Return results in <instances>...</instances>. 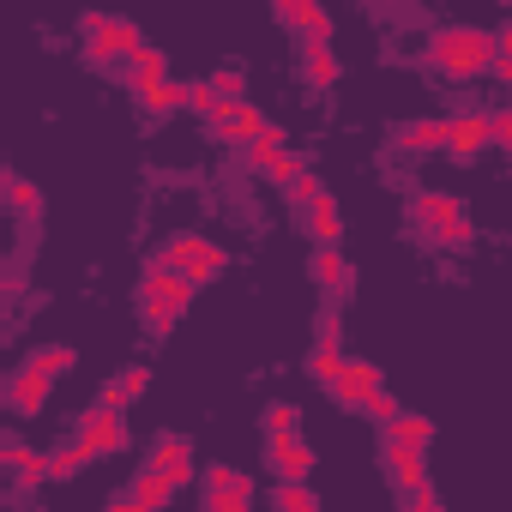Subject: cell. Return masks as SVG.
<instances>
[{"label":"cell","mask_w":512,"mask_h":512,"mask_svg":"<svg viewBox=\"0 0 512 512\" xmlns=\"http://www.w3.org/2000/svg\"><path fill=\"white\" fill-rule=\"evenodd\" d=\"M428 49H434V67L446 79H476V73H488L500 61V37L482 31V25H440Z\"/></svg>","instance_id":"cell-1"},{"label":"cell","mask_w":512,"mask_h":512,"mask_svg":"<svg viewBox=\"0 0 512 512\" xmlns=\"http://www.w3.org/2000/svg\"><path fill=\"white\" fill-rule=\"evenodd\" d=\"M79 31H85L91 61H133V55L145 49L139 25H133V19H115V13H85V19H79Z\"/></svg>","instance_id":"cell-2"},{"label":"cell","mask_w":512,"mask_h":512,"mask_svg":"<svg viewBox=\"0 0 512 512\" xmlns=\"http://www.w3.org/2000/svg\"><path fill=\"white\" fill-rule=\"evenodd\" d=\"M410 211H416V223L434 229V241H446V247H464L470 241V217H464V205L452 193H416Z\"/></svg>","instance_id":"cell-3"},{"label":"cell","mask_w":512,"mask_h":512,"mask_svg":"<svg viewBox=\"0 0 512 512\" xmlns=\"http://www.w3.org/2000/svg\"><path fill=\"white\" fill-rule=\"evenodd\" d=\"M91 458H109V452H121L127 446V422H121V410H103V404H91L85 416H79V434H73Z\"/></svg>","instance_id":"cell-4"},{"label":"cell","mask_w":512,"mask_h":512,"mask_svg":"<svg viewBox=\"0 0 512 512\" xmlns=\"http://www.w3.org/2000/svg\"><path fill=\"white\" fill-rule=\"evenodd\" d=\"M266 464L278 470V482H308L320 458H314V446H308L302 434H272V440H266Z\"/></svg>","instance_id":"cell-5"},{"label":"cell","mask_w":512,"mask_h":512,"mask_svg":"<svg viewBox=\"0 0 512 512\" xmlns=\"http://www.w3.org/2000/svg\"><path fill=\"white\" fill-rule=\"evenodd\" d=\"M139 302L187 308V302H193V284H187V272H175V266H163V260H145V272H139Z\"/></svg>","instance_id":"cell-6"},{"label":"cell","mask_w":512,"mask_h":512,"mask_svg":"<svg viewBox=\"0 0 512 512\" xmlns=\"http://www.w3.org/2000/svg\"><path fill=\"white\" fill-rule=\"evenodd\" d=\"M272 19H278V25H290V31H302V37H308V49H332V19L314 7V0H278Z\"/></svg>","instance_id":"cell-7"},{"label":"cell","mask_w":512,"mask_h":512,"mask_svg":"<svg viewBox=\"0 0 512 512\" xmlns=\"http://www.w3.org/2000/svg\"><path fill=\"white\" fill-rule=\"evenodd\" d=\"M266 127H272V121H266L260 109H253L247 97H241V103H223V115L211 121V139H223V145H253Z\"/></svg>","instance_id":"cell-8"},{"label":"cell","mask_w":512,"mask_h":512,"mask_svg":"<svg viewBox=\"0 0 512 512\" xmlns=\"http://www.w3.org/2000/svg\"><path fill=\"white\" fill-rule=\"evenodd\" d=\"M326 392H332L344 410H368V398L380 392V368H374V362H344V374H338Z\"/></svg>","instance_id":"cell-9"},{"label":"cell","mask_w":512,"mask_h":512,"mask_svg":"<svg viewBox=\"0 0 512 512\" xmlns=\"http://www.w3.org/2000/svg\"><path fill=\"white\" fill-rule=\"evenodd\" d=\"M145 470H157V476H169L175 488H187V482H193V446H187L181 434H163V440L145 452Z\"/></svg>","instance_id":"cell-10"},{"label":"cell","mask_w":512,"mask_h":512,"mask_svg":"<svg viewBox=\"0 0 512 512\" xmlns=\"http://www.w3.org/2000/svg\"><path fill=\"white\" fill-rule=\"evenodd\" d=\"M43 404H49V380H43L31 362H25V368L7 380V410H13V416H37Z\"/></svg>","instance_id":"cell-11"},{"label":"cell","mask_w":512,"mask_h":512,"mask_svg":"<svg viewBox=\"0 0 512 512\" xmlns=\"http://www.w3.org/2000/svg\"><path fill=\"white\" fill-rule=\"evenodd\" d=\"M398 145H404V151H452V121H440V115L404 121V127H398Z\"/></svg>","instance_id":"cell-12"},{"label":"cell","mask_w":512,"mask_h":512,"mask_svg":"<svg viewBox=\"0 0 512 512\" xmlns=\"http://www.w3.org/2000/svg\"><path fill=\"white\" fill-rule=\"evenodd\" d=\"M482 145H494V115H458L452 121V157H476Z\"/></svg>","instance_id":"cell-13"},{"label":"cell","mask_w":512,"mask_h":512,"mask_svg":"<svg viewBox=\"0 0 512 512\" xmlns=\"http://www.w3.org/2000/svg\"><path fill=\"white\" fill-rule=\"evenodd\" d=\"M145 386H151V368H121V374L97 392V404H103V410H127L133 398H145Z\"/></svg>","instance_id":"cell-14"},{"label":"cell","mask_w":512,"mask_h":512,"mask_svg":"<svg viewBox=\"0 0 512 512\" xmlns=\"http://www.w3.org/2000/svg\"><path fill=\"white\" fill-rule=\"evenodd\" d=\"M428 440H434V422H428V416H416V410H404V416L386 428V440H380V446H398V452H428Z\"/></svg>","instance_id":"cell-15"},{"label":"cell","mask_w":512,"mask_h":512,"mask_svg":"<svg viewBox=\"0 0 512 512\" xmlns=\"http://www.w3.org/2000/svg\"><path fill=\"white\" fill-rule=\"evenodd\" d=\"M380 458H386V470H392V482L410 494V488H428V452H398V446H380Z\"/></svg>","instance_id":"cell-16"},{"label":"cell","mask_w":512,"mask_h":512,"mask_svg":"<svg viewBox=\"0 0 512 512\" xmlns=\"http://www.w3.org/2000/svg\"><path fill=\"white\" fill-rule=\"evenodd\" d=\"M127 85H133V91H151V85H169V55L145 43V49H139V55L127 61Z\"/></svg>","instance_id":"cell-17"},{"label":"cell","mask_w":512,"mask_h":512,"mask_svg":"<svg viewBox=\"0 0 512 512\" xmlns=\"http://www.w3.org/2000/svg\"><path fill=\"white\" fill-rule=\"evenodd\" d=\"M187 103H193V85H181V79L139 91V109H145V121H157V115H169V109H187Z\"/></svg>","instance_id":"cell-18"},{"label":"cell","mask_w":512,"mask_h":512,"mask_svg":"<svg viewBox=\"0 0 512 512\" xmlns=\"http://www.w3.org/2000/svg\"><path fill=\"white\" fill-rule=\"evenodd\" d=\"M308 235H314L320 247H338V235H344V217H338V199H332V193L308 205Z\"/></svg>","instance_id":"cell-19"},{"label":"cell","mask_w":512,"mask_h":512,"mask_svg":"<svg viewBox=\"0 0 512 512\" xmlns=\"http://www.w3.org/2000/svg\"><path fill=\"white\" fill-rule=\"evenodd\" d=\"M284 151H290V139H284V127H266L260 139H253V145H241V157H247L253 169H260V175H272Z\"/></svg>","instance_id":"cell-20"},{"label":"cell","mask_w":512,"mask_h":512,"mask_svg":"<svg viewBox=\"0 0 512 512\" xmlns=\"http://www.w3.org/2000/svg\"><path fill=\"white\" fill-rule=\"evenodd\" d=\"M314 284L320 290H344L350 284V260H344V247H314Z\"/></svg>","instance_id":"cell-21"},{"label":"cell","mask_w":512,"mask_h":512,"mask_svg":"<svg viewBox=\"0 0 512 512\" xmlns=\"http://www.w3.org/2000/svg\"><path fill=\"white\" fill-rule=\"evenodd\" d=\"M0 464H7L19 482H37V476H49V452H31V446H19V440H7V446H0Z\"/></svg>","instance_id":"cell-22"},{"label":"cell","mask_w":512,"mask_h":512,"mask_svg":"<svg viewBox=\"0 0 512 512\" xmlns=\"http://www.w3.org/2000/svg\"><path fill=\"white\" fill-rule=\"evenodd\" d=\"M133 500H139L145 512H163V506L175 500V482L157 476V470H139V476H133Z\"/></svg>","instance_id":"cell-23"},{"label":"cell","mask_w":512,"mask_h":512,"mask_svg":"<svg viewBox=\"0 0 512 512\" xmlns=\"http://www.w3.org/2000/svg\"><path fill=\"white\" fill-rule=\"evenodd\" d=\"M302 79H308L314 91L338 85V49H302Z\"/></svg>","instance_id":"cell-24"},{"label":"cell","mask_w":512,"mask_h":512,"mask_svg":"<svg viewBox=\"0 0 512 512\" xmlns=\"http://www.w3.org/2000/svg\"><path fill=\"white\" fill-rule=\"evenodd\" d=\"M31 368H37L43 380H61V374L79 368V350H73V344H43V350L31 356Z\"/></svg>","instance_id":"cell-25"},{"label":"cell","mask_w":512,"mask_h":512,"mask_svg":"<svg viewBox=\"0 0 512 512\" xmlns=\"http://www.w3.org/2000/svg\"><path fill=\"white\" fill-rule=\"evenodd\" d=\"M91 464V452L79 446V440H61V446H49V482H67V476H79Z\"/></svg>","instance_id":"cell-26"},{"label":"cell","mask_w":512,"mask_h":512,"mask_svg":"<svg viewBox=\"0 0 512 512\" xmlns=\"http://www.w3.org/2000/svg\"><path fill=\"white\" fill-rule=\"evenodd\" d=\"M272 512H320L314 482H278L272 488Z\"/></svg>","instance_id":"cell-27"},{"label":"cell","mask_w":512,"mask_h":512,"mask_svg":"<svg viewBox=\"0 0 512 512\" xmlns=\"http://www.w3.org/2000/svg\"><path fill=\"white\" fill-rule=\"evenodd\" d=\"M223 266H229V253H223L217 241H205V247H199V260L187 266V284H193V290H205L211 278H223Z\"/></svg>","instance_id":"cell-28"},{"label":"cell","mask_w":512,"mask_h":512,"mask_svg":"<svg viewBox=\"0 0 512 512\" xmlns=\"http://www.w3.org/2000/svg\"><path fill=\"white\" fill-rule=\"evenodd\" d=\"M199 247H205V235H169L157 260H163V266H175V272H187V266L199 260Z\"/></svg>","instance_id":"cell-29"},{"label":"cell","mask_w":512,"mask_h":512,"mask_svg":"<svg viewBox=\"0 0 512 512\" xmlns=\"http://www.w3.org/2000/svg\"><path fill=\"white\" fill-rule=\"evenodd\" d=\"M211 85H217L223 103H241V97H247V67H241V61H223V67L211 73Z\"/></svg>","instance_id":"cell-30"},{"label":"cell","mask_w":512,"mask_h":512,"mask_svg":"<svg viewBox=\"0 0 512 512\" xmlns=\"http://www.w3.org/2000/svg\"><path fill=\"white\" fill-rule=\"evenodd\" d=\"M344 362H350V356H338V344H314V356H308V374H314L320 386H332V380L344 374Z\"/></svg>","instance_id":"cell-31"},{"label":"cell","mask_w":512,"mask_h":512,"mask_svg":"<svg viewBox=\"0 0 512 512\" xmlns=\"http://www.w3.org/2000/svg\"><path fill=\"white\" fill-rule=\"evenodd\" d=\"M260 422H266V440H272V434H296V428H302V410H296L290 398H272Z\"/></svg>","instance_id":"cell-32"},{"label":"cell","mask_w":512,"mask_h":512,"mask_svg":"<svg viewBox=\"0 0 512 512\" xmlns=\"http://www.w3.org/2000/svg\"><path fill=\"white\" fill-rule=\"evenodd\" d=\"M7 205H13L19 217H37V205H43L37 181H25V175H7Z\"/></svg>","instance_id":"cell-33"},{"label":"cell","mask_w":512,"mask_h":512,"mask_svg":"<svg viewBox=\"0 0 512 512\" xmlns=\"http://www.w3.org/2000/svg\"><path fill=\"white\" fill-rule=\"evenodd\" d=\"M205 512H253V482L241 476L235 488H223V494H211V506Z\"/></svg>","instance_id":"cell-34"},{"label":"cell","mask_w":512,"mask_h":512,"mask_svg":"<svg viewBox=\"0 0 512 512\" xmlns=\"http://www.w3.org/2000/svg\"><path fill=\"white\" fill-rule=\"evenodd\" d=\"M139 320L163 338V332H175V320H181V308H169V302H139Z\"/></svg>","instance_id":"cell-35"},{"label":"cell","mask_w":512,"mask_h":512,"mask_svg":"<svg viewBox=\"0 0 512 512\" xmlns=\"http://www.w3.org/2000/svg\"><path fill=\"white\" fill-rule=\"evenodd\" d=\"M187 109H199L205 121H217V115H223V97H217V85H211V79H193V103H187Z\"/></svg>","instance_id":"cell-36"},{"label":"cell","mask_w":512,"mask_h":512,"mask_svg":"<svg viewBox=\"0 0 512 512\" xmlns=\"http://www.w3.org/2000/svg\"><path fill=\"white\" fill-rule=\"evenodd\" d=\"M290 199H302V205H314V199H326V181H320V169L308 163L296 181H290Z\"/></svg>","instance_id":"cell-37"},{"label":"cell","mask_w":512,"mask_h":512,"mask_svg":"<svg viewBox=\"0 0 512 512\" xmlns=\"http://www.w3.org/2000/svg\"><path fill=\"white\" fill-rule=\"evenodd\" d=\"M368 416H374V422H380V428H392V422H398V416H404V410H398V398H392V392H386V386H380V392H374V398H368Z\"/></svg>","instance_id":"cell-38"},{"label":"cell","mask_w":512,"mask_h":512,"mask_svg":"<svg viewBox=\"0 0 512 512\" xmlns=\"http://www.w3.org/2000/svg\"><path fill=\"white\" fill-rule=\"evenodd\" d=\"M235 482H241L235 464H205V494H223V488H235Z\"/></svg>","instance_id":"cell-39"},{"label":"cell","mask_w":512,"mask_h":512,"mask_svg":"<svg viewBox=\"0 0 512 512\" xmlns=\"http://www.w3.org/2000/svg\"><path fill=\"white\" fill-rule=\"evenodd\" d=\"M404 512H446V506L434 500V488H410L404 494Z\"/></svg>","instance_id":"cell-40"},{"label":"cell","mask_w":512,"mask_h":512,"mask_svg":"<svg viewBox=\"0 0 512 512\" xmlns=\"http://www.w3.org/2000/svg\"><path fill=\"white\" fill-rule=\"evenodd\" d=\"M494 145H506V151H512V103L494 115Z\"/></svg>","instance_id":"cell-41"},{"label":"cell","mask_w":512,"mask_h":512,"mask_svg":"<svg viewBox=\"0 0 512 512\" xmlns=\"http://www.w3.org/2000/svg\"><path fill=\"white\" fill-rule=\"evenodd\" d=\"M103 512H145V506H139V500H133V494H115V500H109V506H103Z\"/></svg>","instance_id":"cell-42"},{"label":"cell","mask_w":512,"mask_h":512,"mask_svg":"<svg viewBox=\"0 0 512 512\" xmlns=\"http://www.w3.org/2000/svg\"><path fill=\"white\" fill-rule=\"evenodd\" d=\"M488 73H494V79H500V85H512V55H500V61H494V67H488Z\"/></svg>","instance_id":"cell-43"},{"label":"cell","mask_w":512,"mask_h":512,"mask_svg":"<svg viewBox=\"0 0 512 512\" xmlns=\"http://www.w3.org/2000/svg\"><path fill=\"white\" fill-rule=\"evenodd\" d=\"M494 37H500V55H512V25H500Z\"/></svg>","instance_id":"cell-44"}]
</instances>
